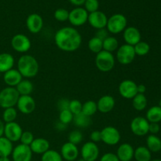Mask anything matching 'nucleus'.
<instances>
[{"label": "nucleus", "instance_id": "4be33fe9", "mask_svg": "<svg viewBox=\"0 0 161 161\" xmlns=\"http://www.w3.org/2000/svg\"><path fill=\"white\" fill-rule=\"evenodd\" d=\"M22 80H23L22 75H20L18 70L15 69L7 71L3 75V80L5 83L8 86H11V87H16Z\"/></svg>", "mask_w": 161, "mask_h": 161}, {"label": "nucleus", "instance_id": "7c9ffc66", "mask_svg": "<svg viewBox=\"0 0 161 161\" xmlns=\"http://www.w3.org/2000/svg\"><path fill=\"white\" fill-rule=\"evenodd\" d=\"M72 122L74 123V124L77 127H80V128H86V127H88L91 125V119L90 116H86L83 113H80L79 114L74 116Z\"/></svg>", "mask_w": 161, "mask_h": 161}, {"label": "nucleus", "instance_id": "a19ab883", "mask_svg": "<svg viewBox=\"0 0 161 161\" xmlns=\"http://www.w3.org/2000/svg\"><path fill=\"white\" fill-rule=\"evenodd\" d=\"M82 106H83V104L80 101L77 100V99H74V100L70 101V102H69V110L75 116V115L81 113Z\"/></svg>", "mask_w": 161, "mask_h": 161}, {"label": "nucleus", "instance_id": "4d7b16f0", "mask_svg": "<svg viewBox=\"0 0 161 161\" xmlns=\"http://www.w3.org/2000/svg\"><path fill=\"white\" fill-rule=\"evenodd\" d=\"M77 161H85L84 160H83V158H80V159H79V160H77Z\"/></svg>", "mask_w": 161, "mask_h": 161}, {"label": "nucleus", "instance_id": "49530a36", "mask_svg": "<svg viewBox=\"0 0 161 161\" xmlns=\"http://www.w3.org/2000/svg\"><path fill=\"white\" fill-rule=\"evenodd\" d=\"M90 138H91V142L94 143L99 142H102V136H101V130H94L91 132V135H90Z\"/></svg>", "mask_w": 161, "mask_h": 161}, {"label": "nucleus", "instance_id": "09e8293b", "mask_svg": "<svg viewBox=\"0 0 161 161\" xmlns=\"http://www.w3.org/2000/svg\"><path fill=\"white\" fill-rule=\"evenodd\" d=\"M108 31H107L106 28H102V29H98L97 31V32H96V35L95 36L96 37L99 38L100 39H102V41L104 40L105 39H106L108 36Z\"/></svg>", "mask_w": 161, "mask_h": 161}, {"label": "nucleus", "instance_id": "5fc2aeb1", "mask_svg": "<svg viewBox=\"0 0 161 161\" xmlns=\"http://www.w3.org/2000/svg\"><path fill=\"white\" fill-rule=\"evenodd\" d=\"M0 161H10L9 157H0Z\"/></svg>", "mask_w": 161, "mask_h": 161}, {"label": "nucleus", "instance_id": "473e14b6", "mask_svg": "<svg viewBox=\"0 0 161 161\" xmlns=\"http://www.w3.org/2000/svg\"><path fill=\"white\" fill-rule=\"evenodd\" d=\"M88 48L92 53L97 54L103 50V41L96 36L92 37L88 42Z\"/></svg>", "mask_w": 161, "mask_h": 161}, {"label": "nucleus", "instance_id": "b1692460", "mask_svg": "<svg viewBox=\"0 0 161 161\" xmlns=\"http://www.w3.org/2000/svg\"><path fill=\"white\" fill-rule=\"evenodd\" d=\"M15 60L14 56L9 53H0V72L5 73L14 68Z\"/></svg>", "mask_w": 161, "mask_h": 161}, {"label": "nucleus", "instance_id": "c85d7f7f", "mask_svg": "<svg viewBox=\"0 0 161 161\" xmlns=\"http://www.w3.org/2000/svg\"><path fill=\"white\" fill-rule=\"evenodd\" d=\"M146 119L149 123H159L161 121V108L158 105L153 106L148 109Z\"/></svg>", "mask_w": 161, "mask_h": 161}, {"label": "nucleus", "instance_id": "cd10ccee", "mask_svg": "<svg viewBox=\"0 0 161 161\" xmlns=\"http://www.w3.org/2000/svg\"><path fill=\"white\" fill-rule=\"evenodd\" d=\"M15 88L17 89L20 96L31 95L33 89H34V86H33V83L30 80H22Z\"/></svg>", "mask_w": 161, "mask_h": 161}, {"label": "nucleus", "instance_id": "f03ea898", "mask_svg": "<svg viewBox=\"0 0 161 161\" xmlns=\"http://www.w3.org/2000/svg\"><path fill=\"white\" fill-rule=\"evenodd\" d=\"M39 65L35 57L24 54L17 61V70L24 78H33L39 72Z\"/></svg>", "mask_w": 161, "mask_h": 161}, {"label": "nucleus", "instance_id": "5701e85b", "mask_svg": "<svg viewBox=\"0 0 161 161\" xmlns=\"http://www.w3.org/2000/svg\"><path fill=\"white\" fill-rule=\"evenodd\" d=\"M30 148L32 153L42 154L50 149V142L47 139L44 138H36L33 140Z\"/></svg>", "mask_w": 161, "mask_h": 161}, {"label": "nucleus", "instance_id": "ddd939ff", "mask_svg": "<svg viewBox=\"0 0 161 161\" xmlns=\"http://www.w3.org/2000/svg\"><path fill=\"white\" fill-rule=\"evenodd\" d=\"M138 84L130 80H124L119 83L118 91L121 97L125 99H132L138 94Z\"/></svg>", "mask_w": 161, "mask_h": 161}, {"label": "nucleus", "instance_id": "603ef678", "mask_svg": "<svg viewBox=\"0 0 161 161\" xmlns=\"http://www.w3.org/2000/svg\"><path fill=\"white\" fill-rule=\"evenodd\" d=\"M4 122L0 119V138L3 136V133H4Z\"/></svg>", "mask_w": 161, "mask_h": 161}, {"label": "nucleus", "instance_id": "c9c22d12", "mask_svg": "<svg viewBox=\"0 0 161 161\" xmlns=\"http://www.w3.org/2000/svg\"><path fill=\"white\" fill-rule=\"evenodd\" d=\"M134 50H135V54L137 56L142 57L149 53V50H150V46L146 42L140 41L136 45L134 46Z\"/></svg>", "mask_w": 161, "mask_h": 161}, {"label": "nucleus", "instance_id": "a878e982", "mask_svg": "<svg viewBox=\"0 0 161 161\" xmlns=\"http://www.w3.org/2000/svg\"><path fill=\"white\" fill-rule=\"evenodd\" d=\"M134 158L136 161H151L152 153L147 149L146 146H138L135 149Z\"/></svg>", "mask_w": 161, "mask_h": 161}, {"label": "nucleus", "instance_id": "39448f33", "mask_svg": "<svg viewBox=\"0 0 161 161\" xmlns=\"http://www.w3.org/2000/svg\"><path fill=\"white\" fill-rule=\"evenodd\" d=\"M127 20L124 15L121 14H113L108 18L106 29L112 34H119L123 32L127 28Z\"/></svg>", "mask_w": 161, "mask_h": 161}, {"label": "nucleus", "instance_id": "4c0bfd02", "mask_svg": "<svg viewBox=\"0 0 161 161\" xmlns=\"http://www.w3.org/2000/svg\"><path fill=\"white\" fill-rule=\"evenodd\" d=\"M68 139H69V141H68L69 142L72 143V144L77 146L80 142H82V141L83 139V135L82 134V132L80 131L79 130H72V131H71L69 133Z\"/></svg>", "mask_w": 161, "mask_h": 161}, {"label": "nucleus", "instance_id": "6e6d98bb", "mask_svg": "<svg viewBox=\"0 0 161 161\" xmlns=\"http://www.w3.org/2000/svg\"><path fill=\"white\" fill-rule=\"evenodd\" d=\"M159 107H160L161 108V99L160 100V102H159V105H158Z\"/></svg>", "mask_w": 161, "mask_h": 161}, {"label": "nucleus", "instance_id": "393cba45", "mask_svg": "<svg viewBox=\"0 0 161 161\" xmlns=\"http://www.w3.org/2000/svg\"><path fill=\"white\" fill-rule=\"evenodd\" d=\"M146 147L151 153L161 150V139L157 135H149L146 138Z\"/></svg>", "mask_w": 161, "mask_h": 161}, {"label": "nucleus", "instance_id": "3c124183", "mask_svg": "<svg viewBox=\"0 0 161 161\" xmlns=\"http://www.w3.org/2000/svg\"><path fill=\"white\" fill-rule=\"evenodd\" d=\"M137 90H138V94H145V93L146 91V86L144 84H139L138 85Z\"/></svg>", "mask_w": 161, "mask_h": 161}, {"label": "nucleus", "instance_id": "72a5a7b5", "mask_svg": "<svg viewBox=\"0 0 161 161\" xmlns=\"http://www.w3.org/2000/svg\"><path fill=\"white\" fill-rule=\"evenodd\" d=\"M97 112V103L94 101H87L84 102L82 106V112L83 114L87 116H92Z\"/></svg>", "mask_w": 161, "mask_h": 161}, {"label": "nucleus", "instance_id": "2eb2a0df", "mask_svg": "<svg viewBox=\"0 0 161 161\" xmlns=\"http://www.w3.org/2000/svg\"><path fill=\"white\" fill-rule=\"evenodd\" d=\"M11 156L14 161H31L32 152L30 146L19 144L14 148Z\"/></svg>", "mask_w": 161, "mask_h": 161}, {"label": "nucleus", "instance_id": "4468645a", "mask_svg": "<svg viewBox=\"0 0 161 161\" xmlns=\"http://www.w3.org/2000/svg\"><path fill=\"white\" fill-rule=\"evenodd\" d=\"M16 106L19 112L25 115L31 114L36 109V103L31 95H23L19 97Z\"/></svg>", "mask_w": 161, "mask_h": 161}, {"label": "nucleus", "instance_id": "13d9d810", "mask_svg": "<svg viewBox=\"0 0 161 161\" xmlns=\"http://www.w3.org/2000/svg\"><path fill=\"white\" fill-rule=\"evenodd\" d=\"M151 161H161V160H158V159H157V160H152Z\"/></svg>", "mask_w": 161, "mask_h": 161}, {"label": "nucleus", "instance_id": "e433bc0d", "mask_svg": "<svg viewBox=\"0 0 161 161\" xmlns=\"http://www.w3.org/2000/svg\"><path fill=\"white\" fill-rule=\"evenodd\" d=\"M41 161H63L60 153L53 149H49L44 153L41 157Z\"/></svg>", "mask_w": 161, "mask_h": 161}, {"label": "nucleus", "instance_id": "864d4df0", "mask_svg": "<svg viewBox=\"0 0 161 161\" xmlns=\"http://www.w3.org/2000/svg\"><path fill=\"white\" fill-rule=\"evenodd\" d=\"M66 126H67V125H64V124H63L62 123L58 122V124H57L56 127H57V128H58L59 130H64V129H65Z\"/></svg>", "mask_w": 161, "mask_h": 161}, {"label": "nucleus", "instance_id": "aec40b11", "mask_svg": "<svg viewBox=\"0 0 161 161\" xmlns=\"http://www.w3.org/2000/svg\"><path fill=\"white\" fill-rule=\"evenodd\" d=\"M97 111L102 113H108L114 108L116 101L113 96L104 95L98 99L97 102Z\"/></svg>", "mask_w": 161, "mask_h": 161}, {"label": "nucleus", "instance_id": "a211bd4d", "mask_svg": "<svg viewBox=\"0 0 161 161\" xmlns=\"http://www.w3.org/2000/svg\"><path fill=\"white\" fill-rule=\"evenodd\" d=\"M26 26L30 32L37 34L40 32L43 28V20L39 14H31L27 17Z\"/></svg>", "mask_w": 161, "mask_h": 161}, {"label": "nucleus", "instance_id": "f257e3e1", "mask_svg": "<svg viewBox=\"0 0 161 161\" xmlns=\"http://www.w3.org/2000/svg\"><path fill=\"white\" fill-rule=\"evenodd\" d=\"M54 42L58 49L64 52H74L82 43L81 34L73 27H64L58 30Z\"/></svg>", "mask_w": 161, "mask_h": 161}, {"label": "nucleus", "instance_id": "9d476101", "mask_svg": "<svg viewBox=\"0 0 161 161\" xmlns=\"http://www.w3.org/2000/svg\"><path fill=\"white\" fill-rule=\"evenodd\" d=\"M87 11L82 7H76L69 12V21L74 27H80L85 25L87 22Z\"/></svg>", "mask_w": 161, "mask_h": 161}, {"label": "nucleus", "instance_id": "ea45409f", "mask_svg": "<svg viewBox=\"0 0 161 161\" xmlns=\"http://www.w3.org/2000/svg\"><path fill=\"white\" fill-rule=\"evenodd\" d=\"M53 16H54V18L58 21H66V20H69V11H68L65 9H63V8H59V9L55 10Z\"/></svg>", "mask_w": 161, "mask_h": 161}, {"label": "nucleus", "instance_id": "bb28decb", "mask_svg": "<svg viewBox=\"0 0 161 161\" xmlns=\"http://www.w3.org/2000/svg\"><path fill=\"white\" fill-rule=\"evenodd\" d=\"M14 146L6 137L3 136L0 138V157H9L12 154Z\"/></svg>", "mask_w": 161, "mask_h": 161}, {"label": "nucleus", "instance_id": "423d86ee", "mask_svg": "<svg viewBox=\"0 0 161 161\" xmlns=\"http://www.w3.org/2000/svg\"><path fill=\"white\" fill-rule=\"evenodd\" d=\"M135 57H136V54H135L133 46L125 43L119 47V48L116 50V60L119 64L123 65L131 64L135 60Z\"/></svg>", "mask_w": 161, "mask_h": 161}, {"label": "nucleus", "instance_id": "6e6552de", "mask_svg": "<svg viewBox=\"0 0 161 161\" xmlns=\"http://www.w3.org/2000/svg\"><path fill=\"white\" fill-rule=\"evenodd\" d=\"M11 47L18 53H26L31 47V40L24 34H17L11 39Z\"/></svg>", "mask_w": 161, "mask_h": 161}, {"label": "nucleus", "instance_id": "2f4dec72", "mask_svg": "<svg viewBox=\"0 0 161 161\" xmlns=\"http://www.w3.org/2000/svg\"><path fill=\"white\" fill-rule=\"evenodd\" d=\"M118 48H119V42L116 38L108 36L103 40V50L105 51L113 53L117 50Z\"/></svg>", "mask_w": 161, "mask_h": 161}, {"label": "nucleus", "instance_id": "c03bdc74", "mask_svg": "<svg viewBox=\"0 0 161 161\" xmlns=\"http://www.w3.org/2000/svg\"><path fill=\"white\" fill-rule=\"evenodd\" d=\"M100 161H119L118 159L116 154L113 153H107L102 155L101 157Z\"/></svg>", "mask_w": 161, "mask_h": 161}, {"label": "nucleus", "instance_id": "9b49d317", "mask_svg": "<svg viewBox=\"0 0 161 161\" xmlns=\"http://www.w3.org/2000/svg\"><path fill=\"white\" fill-rule=\"evenodd\" d=\"M100 150L96 143L87 142L83 145L80 150L81 158L85 161H96L98 159Z\"/></svg>", "mask_w": 161, "mask_h": 161}, {"label": "nucleus", "instance_id": "7ed1b4c3", "mask_svg": "<svg viewBox=\"0 0 161 161\" xmlns=\"http://www.w3.org/2000/svg\"><path fill=\"white\" fill-rule=\"evenodd\" d=\"M116 59L113 53L102 50L96 54L95 65L99 71L102 72H108L113 69Z\"/></svg>", "mask_w": 161, "mask_h": 161}, {"label": "nucleus", "instance_id": "8fccbe9b", "mask_svg": "<svg viewBox=\"0 0 161 161\" xmlns=\"http://www.w3.org/2000/svg\"><path fill=\"white\" fill-rule=\"evenodd\" d=\"M86 0H69L71 3L74 6H76L77 7H80L82 5H84V3Z\"/></svg>", "mask_w": 161, "mask_h": 161}, {"label": "nucleus", "instance_id": "f3484780", "mask_svg": "<svg viewBox=\"0 0 161 161\" xmlns=\"http://www.w3.org/2000/svg\"><path fill=\"white\" fill-rule=\"evenodd\" d=\"M60 153L63 160H65L66 161H74L78 158L80 155V151L77 146L68 142L61 146Z\"/></svg>", "mask_w": 161, "mask_h": 161}, {"label": "nucleus", "instance_id": "c756f323", "mask_svg": "<svg viewBox=\"0 0 161 161\" xmlns=\"http://www.w3.org/2000/svg\"><path fill=\"white\" fill-rule=\"evenodd\" d=\"M147 97L145 94H137L132 98V105L137 111H143L147 106Z\"/></svg>", "mask_w": 161, "mask_h": 161}, {"label": "nucleus", "instance_id": "37998d69", "mask_svg": "<svg viewBox=\"0 0 161 161\" xmlns=\"http://www.w3.org/2000/svg\"><path fill=\"white\" fill-rule=\"evenodd\" d=\"M35 139L34 135L31 133V131H28V130H26V131H23L21 136H20V144L25 145V146H28L31 144V142H33V140Z\"/></svg>", "mask_w": 161, "mask_h": 161}, {"label": "nucleus", "instance_id": "412c9836", "mask_svg": "<svg viewBox=\"0 0 161 161\" xmlns=\"http://www.w3.org/2000/svg\"><path fill=\"white\" fill-rule=\"evenodd\" d=\"M135 149L129 143H123L118 147L116 156L119 161H131L134 158Z\"/></svg>", "mask_w": 161, "mask_h": 161}, {"label": "nucleus", "instance_id": "1a4fd4ad", "mask_svg": "<svg viewBox=\"0 0 161 161\" xmlns=\"http://www.w3.org/2000/svg\"><path fill=\"white\" fill-rule=\"evenodd\" d=\"M149 123L142 116H136L130 122V130L136 136H145L149 133Z\"/></svg>", "mask_w": 161, "mask_h": 161}, {"label": "nucleus", "instance_id": "0eeeda50", "mask_svg": "<svg viewBox=\"0 0 161 161\" xmlns=\"http://www.w3.org/2000/svg\"><path fill=\"white\" fill-rule=\"evenodd\" d=\"M102 142L107 146H116L121 139V135L118 129L112 126H107L101 130Z\"/></svg>", "mask_w": 161, "mask_h": 161}, {"label": "nucleus", "instance_id": "a18cd8bd", "mask_svg": "<svg viewBox=\"0 0 161 161\" xmlns=\"http://www.w3.org/2000/svg\"><path fill=\"white\" fill-rule=\"evenodd\" d=\"M69 102H70V101H69V99H66V98L60 99L58 102V109H59L60 111L69 109Z\"/></svg>", "mask_w": 161, "mask_h": 161}, {"label": "nucleus", "instance_id": "58836bf2", "mask_svg": "<svg viewBox=\"0 0 161 161\" xmlns=\"http://www.w3.org/2000/svg\"><path fill=\"white\" fill-rule=\"evenodd\" d=\"M74 115L69 109L60 111L59 113V122L62 123L64 125H68L73 120Z\"/></svg>", "mask_w": 161, "mask_h": 161}, {"label": "nucleus", "instance_id": "f704fd0d", "mask_svg": "<svg viewBox=\"0 0 161 161\" xmlns=\"http://www.w3.org/2000/svg\"><path fill=\"white\" fill-rule=\"evenodd\" d=\"M17 117V111L14 107L5 108L3 113V121L6 124L15 122Z\"/></svg>", "mask_w": 161, "mask_h": 161}, {"label": "nucleus", "instance_id": "20e7f679", "mask_svg": "<svg viewBox=\"0 0 161 161\" xmlns=\"http://www.w3.org/2000/svg\"><path fill=\"white\" fill-rule=\"evenodd\" d=\"M20 94L15 87H5L0 91V107L5 109L16 106Z\"/></svg>", "mask_w": 161, "mask_h": 161}, {"label": "nucleus", "instance_id": "f8f14e48", "mask_svg": "<svg viewBox=\"0 0 161 161\" xmlns=\"http://www.w3.org/2000/svg\"><path fill=\"white\" fill-rule=\"evenodd\" d=\"M23 133L21 127L17 122H11L5 124L3 136L9 139L11 142H17L20 141V136Z\"/></svg>", "mask_w": 161, "mask_h": 161}, {"label": "nucleus", "instance_id": "de8ad7c7", "mask_svg": "<svg viewBox=\"0 0 161 161\" xmlns=\"http://www.w3.org/2000/svg\"><path fill=\"white\" fill-rule=\"evenodd\" d=\"M160 127L159 124L157 123H149V133L151 135H157L160 132Z\"/></svg>", "mask_w": 161, "mask_h": 161}, {"label": "nucleus", "instance_id": "6ab92c4d", "mask_svg": "<svg viewBox=\"0 0 161 161\" xmlns=\"http://www.w3.org/2000/svg\"><path fill=\"white\" fill-rule=\"evenodd\" d=\"M123 37H124V40L126 44L134 47L141 41L142 36L141 32L138 28L130 26L127 27L125 28V30L124 31V34H123Z\"/></svg>", "mask_w": 161, "mask_h": 161}, {"label": "nucleus", "instance_id": "79ce46f5", "mask_svg": "<svg viewBox=\"0 0 161 161\" xmlns=\"http://www.w3.org/2000/svg\"><path fill=\"white\" fill-rule=\"evenodd\" d=\"M84 9L87 11L88 14H91L98 10L99 2L98 0H86L84 3Z\"/></svg>", "mask_w": 161, "mask_h": 161}, {"label": "nucleus", "instance_id": "dca6fc26", "mask_svg": "<svg viewBox=\"0 0 161 161\" xmlns=\"http://www.w3.org/2000/svg\"><path fill=\"white\" fill-rule=\"evenodd\" d=\"M87 21L89 22L91 27L98 30L106 28L108 17L105 15V13L97 10L89 14Z\"/></svg>", "mask_w": 161, "mask_h": 161}]
</instances>
